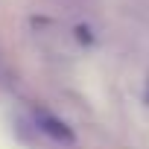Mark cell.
<instances>
[{
    "mask_svg": "<svg viewBox=\"0 0 149 149\" xmlns=\"http://www.w3.org/2000/svg\"><path fill=\"white\" fill-rule=\"evenodd\" d=\"M35 129L44 132V134H47L50 140H56V143H67V146L76 143L73 129H70L64 120H58L56 114H50L47 108H38V111H35Z\"/></svg>",
    "mask_w": 149,
    "mask_h": 149,
    "instance_id": "obj_1",
    "label": "cell"
}]
</instances>
